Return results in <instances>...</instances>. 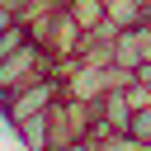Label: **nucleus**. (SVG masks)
<instances>
[{"label": "nucleus", "instance_id": "f257e3e1", "mask_svg": "<svg viewBox=\"0 0 151 151\" xmlns=\"http://www.w3.org/2000/svg\"><path fill=\"white\" fill-rule=\"evenodd\" d=\"M66 66H71V61H66ZM47 71H61V61H52V52H47L42 42L28 38L19 52L0 57V90L14 94L19 85H28V80H38V76H47Z\"/></svg>", "mask_w": 151, "mask_h": 151}, {"label": "nucleus", "instance_id": "f03ea898", "mask_svg": "<svg viewBox=\"0 0 151 151\" xmlns=\"http://www.w3.org/2000/svg\"><path fill=\"white\" fill-rule=\"evenodd\" d=\"M94 113L118 132V137H127V123H132V99H127V90L123 85H113V90H104L99 99H94Z\"/></svg>", "mask_w": 151, "mask_h": 151}, {"label": "nucleus", "instance_id": "7ed1b4c3", "mask_svg": "<svg viewBox=\"0 0 151 151\" xmlns=\"http://www.w3.org/2000/svg\"><path fill=\"white\" fill-rule=\"evenodd\" d=\"M9 132L19 137V146H24V151H52V123H47V109H42V113L19 118Z\"/></svg>", "mask_w": 151, "mask_h": 151}, {"label": "nucleus", "instance_id": "20e7f679", "mask_svg": "<svg viewBox=\"0 0 151 151\" xmlns=\"http://www.w3.org/2000/svg\"><path fill=\"white\" fill-rule=\"evenodd\" d=\"M61 9L71 14V24H76L80 33H94V28L109 24V19H104V0H61Z\"/></svg>", "mask_w": 151, "mask_h": 151}, {"label": "nucleus", "instance_id": "39448f33", "mask_svg": "<svg viewBox=\"0 0 151 151\" xmlns=\"http://www.w3.org/2000/svg\"><path fill=\"white\" fill-rule=\"evenodd\" d=\"M146 57H142V33L137 28H118L113 33V66H127V71H137Z\"/></svg>", "mask_w": 151, "mask_h": 151}, {"label": "nucleus", "instance_id": "423d86ee", "mask_svg": "<svg viewBox=\"0 0 151 151\" xmlns=\"http://www.w3.org/2000/svg\"><path fill=\"white\" fill-rule=\"evenodd\" d=\"M142 9H146V5H137V0H104L109 28H137V24H142Z\"/></svg>", "mask_w": 151, "mask_h": 151}, {"label": "nucleus", "instance_id": "0eeeda50", "mask_svg": "<svg viewBox=\"0 0 151 151\" xmlns=\"http://www.w3.org/2000/svg\"><path fill=\"white\" fill-rule=\"evenodd\" d=\"M127 142L137 151H151V104L146 109H132V123H127Z\"/></svg>", "mask_w": 151, "mask_h": 151}, {"label": "nucleus", "instance_id": "6e6552de", "mask_svg": "<svg viewBox=\"0 0 151 151\" xmlns=\"http://www.w3.org/2000/svg\"><path fill=\"white\" fill-rule=\"evenodd\" d=\"M24 42H28V24H24V19H14V24H9L5 33H0V57H9V52H19Z\"/></svg>", "mask_w": 151, "mask_h": 151}, {"label": "nucleus", "instance_id": "1a4fd4ad", "mask_svg": "<svg viewBox=\"0 0 151 151\" xmlns=\"http://www.w3.org/2000/svg\"><path fill=\"white\" fill-rule=\"evenodd\" d=\"M90 151H137L127 137H99V142H90Z\"/></svg>", "mask_w": 151, "mask_h": 151}, {"label": "nucleus", "instance_id": "9d476101", "mask_svg": "<svg viewBox=\"0 0 151 151\" xmlns=\"http://www.w3.org/2000/svg\"><path fill=\"white\" fill-rule=\"evenodd\" d=\"M14 19H19V9H14V0H0V33H5V28L14 24Z\"/></svg>", "mask_w": 151, "mask_h": 151}, {"label": "nucleus", "instance_id": "9b49d317", "mask_svg": "<svg viewBox=\"0 0 151 151\" xmlns=\"http://www.w3.org/2000/svg\"><path fill=\"white\" fill-rule=\"evenodd\" d=\"M57 151H90V142H85V137H76V142H66V146H57Z\"/></svg>", "mask_w": 151, "mask_h": 151}, {"label": "nucleus", "instance_id": "f8f14e48", "mask_svg": "<svg viewBox=\"0 0 151 151\" xmlns=\"http://www.w3.org/2000/svg\"><path fill=\"white\" fill-rule=\"evenodd\" d=\"M137 5H151V0H137Z\"/></svg>", "mask_w": 151, "mask_h": 151}, {"label": "nucleus", "instance_id": "ddd939ff", "mask_svg": "<svg viewBox=\"0 0 151 151\" xmlns=\"http://www.w3.org/2000/svg\"><path fill=\"white\" fill-rule=\"evenodd\" d=\"M14 9H19V0H14Z\"/></svg>", "mask_w": 151, "mask_h": 151}]
</instances>
